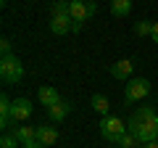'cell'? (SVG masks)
I'll return each instance as SVG.
<instances>
[{"instance_id": "6", "label": "cell", "mask_w": 158, "mask_h": 148, "mask_svg": "<svg viewBox=\"0 0 158 148\" xmlns=\"http://www.w3.org/2000/svg\"><path fill=\"white\" fill-rule=\"evenodd\" d=\"M32 111H34V106H32L29 98H16L13 106H11V124H16V122H27L29 116H32Z\"/></svg>"}, {"instance_id": "18", "label": "cell", "mask_w": 158, "mask_h": 148, "mask_svg": "<svg viewBox=\"0 0 158 148\" xmlns=\"http://www.w3.org/2000/svg\"><path fill=\"white\" fill-rule=\"evenodd\" d=\"M16 143H19V137L16 135H8V132L0 137V148H16Z\"/></svg>"}, {"instance_id": "10", "label": "cell", "mask_w": 158, "mask_h": 148, "mask_svg": "<svg viewBox=\"0 0 158 148\" xmlns=\"http://www.w3.org/2000/svg\"><path fill=\"white\" fill-rule=\"evenodd\" d=\"M69 111H71V103H69V101H58L56 106L48 108V116H50L53 122H63L69 116Z\"/></svg>"}, {"instance_id": "4", "label": "cell", "mask_w": 158, "mask_h": 148, "mask_svg": "<svg viewBox=\"0 0 158 148\" xmlns=\"http://www.w3.org/2000/svg\"><path fill=\"white\" fill-rule=\"evenodd\" d=\"M95 11H98L95 3H85V0H71V3H69V16H71V21L77 24V27H82Z\"/></svg>"}, {"instance_id": "20", "label": "cell", "mask_w": 158, "mask_h": 148, "mask_svg": "<svg viewBox=\"0 0 158 148\" xmlns=\"http://www.w3.org/2000/svg\"><path fill=\"white\" fill-rule=\"evenodd\" d=\"M0 50H3V56H13L11 53V42L8 40H0Z\"/></svg>"}, {"instance_id": "2", "label": "cell", "mask_w": 158, "mask_h": 148, "mask_svg": "<svg viewBox=\"0 0 158 148\" xmlns=\"http://www.w3.org/2000/svg\"><path fill=\"white\" fill-rule=\"evenodd\" d=\"M24 77V63L16 56H3L0 58V80L6 85H16Z\"/></svg>"}, {"instance_id": "3", "label": "cell", "mask_w": 158, "mask_h": 148, "mask_svg": "<svg viewBox=\"0 0 158 148\" xmlns=\"http://www.w3.org/2000/svg\"><path fill=\"white\" fill-rule=\"evenodd\" d=\"M127 132H129V130H127V124L118 119V116H103V122H100V135H103V140L118 143Z\"/></svg>"}, {"instance_id": "22", "label": "cell", "mask_w": 158, "mask_h": 148, "mask_svg": "<svg viewBox=\"0 0 158 148\" xmlns=\"http://www.w3.org/2000/svg\"><path fill=\"white\" fill-rule=\"evenodd\" d=\"M21 148H45V146H40V143L37 140H34V143H24V146Z\"/></svg>"}, {"instance_id": "5", "label": "cell", "mask_w": 158, "mask_h": 148, "mask_svg": "<svg viewBox=\"0 0 158 148\" xmlns=\"http://www.w3.org/2000/svg\"><path fill=\"white\" fill-rule=\"evenodd\" d=\"M148 93H150V82L142 80V77H137V80H129V82H127V87H124V101H127V103H137V101H142Z\"/></svg>"}, {"instance_id": "11", "label": "cell", "mask_w": 158, "mask_h": 148, "mask_svg": "<svg viewBox=\"0 0 158 148\" xmlns=\"http://www.w3.org/2000/svg\"><path fill=\"white\" fill-rule=\"evenodd\" d=\"M132 69H135V63L124 58V61H116L111 66V74L116 77V80H129V77H132Z\"/></svg>"}, {"instance_id": "9", "label": "cell", "mask_w": 158, "mask_h": 148, "mask_svg": "<svg viewBox=\"0 0 158 148\" xmlns=\"http://www.w3.org/2000/svg\"><path fill=\"white\" fill-rule=\"evenodd\" d=\"M37 143H40V146H45V148L56 146V143H58V130H56V127H48V124L37 127Z\"/></svg>"}, {"instance_id": "8", "label": "cell", "mask_w": 158, "mask_h": 148, "mask_svg": "<svg viewBox=\"0 0 158 148\" xmlns=\"http://www.w3.org/2000/svg\"><path fill=\"white\" fill-rule=\"evenodd\" d=\"M37 101L42 103V106H48V108H50V106H56L58 101H63V98L58 95V90H56V87H50V85H42V87L37 90Z\"/></svg>"}, {"instance_id": "21", "label": "cell", "mask_w": 158, "mask_h": 148, "mask_svg": "<svg viewBox=\"0 0 158 148\" xmlns=\"http://www.w3.org/2000/svg\"><path fill=\"white\" fill-rule=\"evenodd\" d=\"M150 37H153V42H158V21H153V34Z\"/></svg>"}, {"instance_id": "14", "label": "cell", "mask_w": 158, "mask_h": 148, "mask_svg": "<svg viewBox=\"0 0 158 148\" xmlns=\"http://www.w3.org/2000/svg\"><path fill=\"white\" fill-rule=\"evenodd\" d=\"M129 11H132V3H129V0H113V3H111V13H113L116 19L127 16Z\"/></svg>"}, {"instance_id": "1", "label": "cell", "mask_w": 158, "mask_h": 148, "mask_svg": "<svg viewBox=\"0 0 158 148\" xmlns=\"http://www.w3.org/2000/svg\"><path fill=\"white\" fill-rule=\"evenodd\" d=\"M127 130H129L132 135L142 143V146H145V143L158 140V114L153 111L150 106L137 108L135 114L129 116V122H127Z\"/></svg>"}, {"instance_id": "16", "label": "cell", "mask_w": 158, "mask_h": 148, "mask_svg": "<svg viewBox=\"0 0 158 148\" xmlns=\"http://www.w3.org/2000/svg\"><path fill=\"white\" fill-rule=\"evenodd\" d=\"M118 148H142V143L137 140V137L132 135V132H127V135L121 137V140H118Z\"/></svg>"}, {"instance_id": "19", "label": "cell", "mask_w": 158, "mask_h": 148, "mask_svg": "<svg viewBox=\"0 0 158 148\" xmlns=\"http://www.w3.org/2000/svg\"><path fill=\"white\" fill-rule=\"evenodd\" d=\"M66 13H69V3H63V0L53 3V16H66Z\"/></svg>"}, {"instance_id": "15", "label": "cell", "mask_w": 158, "mask_h": 148, "mask_svg": "<svg viewBox=\"0 0 158 148\" xmlns=\"http://www.w3.org/2000/svg\"><path fill=\"white\" fill-rule=\"evenodd\" d=\"M92 108H95L98 114L108 116V111H111V103H108L106 95H92Z\"/></svg>"}, {"instance_id": "13", "label": "cell", "mask_w": 158, "mask_h": 148, "mask_svg": "<svg viewBox=\"0 0 158 148\" xmlns=\"http://www.w3.org/2000/svg\"><path fill=\"white\" fill-rule=\"evenodd\" d=\"M13 135L19 137V143H34L37 140V127H29V124H24V127H16V130H13Z\"/></svg>"}, {"instance_id": "12", "label": "cell", "mask_w": 158, "mask_h": 148, "mask_svg": "<svg viewBox=\"0 0 158 148\" xmlns=\"http://www.w3.org/2000/svg\"><path fill=\"white\" fill-rule=\"evenodd\" d=\"M11 106H13L11 98H8V95H0V124H3V130L11 127Z\"/></svg>"}, {"instance_id": "7", "label": "cell", "mask_w": 158, "mask_h": 148, "mask_svg": "<svg viewBox=\"0 0 158 148\" xmlns=\"http://www.w3.org/2000/svg\"><path fill=\"white\" fill-rule=\"evenodd\" d=\"M82 27H77V24L71 21V16H53V21H50V32L53 34H69V32H79Z\"/></svg>"}, {"instance_id": "17", "label": "cell", "mask_w": 158, "mask_h": 148, "mask_svg": "<svg viewBox=\"0 0 158 148\" xmlns=\"http://www.w3.org/2000/svg\"><path fill=\"white\" fill-rule=\"evenodd\" d=\"M135 32L140 34V37H148V34H153V21H137V24H135Z\"/></svg>"}, {"instance_id": "23", "label": "cell", "mask_w": 158, "mask_h": 148, "mask_svg": "<svg viewBox=\"0 0 158 148\" xmlns=\"http://www.w3.org/2000/svg\"><path fill=\"white\" fill-rule=\"evenodd\" d=\"M142 148H158V140H153V143H145Z\"/></svg>"}]
</instances>
